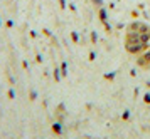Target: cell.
<instances>
[{"instance_id": "6da1fadb", "label": "cell", "mask_w": 150, "mask_h": 139, "mask_svg": "<svg viewBox=\"0 0 150 139\" xmlns=\"http://www.w3.org/2000/svg\"><path fill=\"white\" fill-rule=\"evenodd\" d=\"M150 42V29L143 24H133L130 25L127 34V49L130 52H138L147 47Z\"/></svg>"}]
</instances>
